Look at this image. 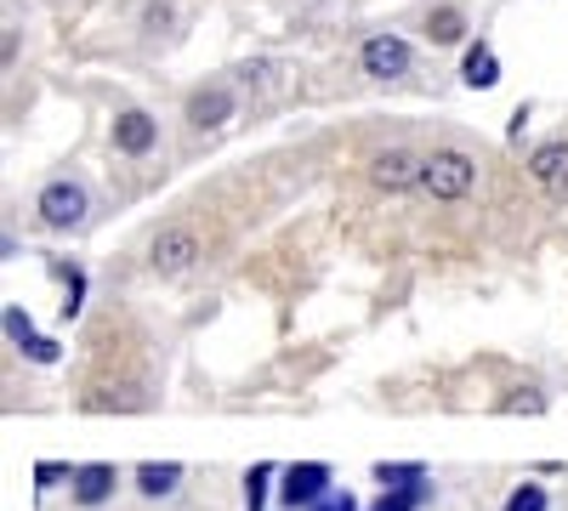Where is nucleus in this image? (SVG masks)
I'll return each mask as SVG.
<instances>
[{"label": "nucleus", "instance_id": "6ab92c4d", "mask_svg": "<svg viewBox=\"0 0 568 511\" xmlns=\"http://www.w3.org/2000/svg\"><path fill=\"white\" fill-rule=\"evenodd\" d=\"M240 85H245V91H273V85H278V63H251V69H240Z\"/></svg>", "mask_w": 568, "mask_h": 511}, {"label": "nucleus", "instance_id": "2eb2a0df", "mask_svg": "<svg viewBox=\"0 0 568 511\" xmlns=\"http://www.w3.org/2000/svg\"><path fill=\"white\" fill-rule=\"evenodd\" d=\"M460 34H466V18L455 7H438L433 18H426V40H433V45H455Z\"/></svg>", "mask_w": 568, "mask_h": 511}, {"label": "nucleus", "instance_id": "f3484780", "mask_svg": "<svg viewBox=\"0 0 568 511\" xmlns=\"http://www.w3.org/2000/svg\"><path fill=\"white\" fill-rule=\"evenodd\" d=\"M500 511H551V500H546V489L540 483H517L511 494H506V505Z\"/></svg>", "mask_w": 568, "mask_h": 511}, {"label": "nucleus", "instance_id": "5701e85b", "mask_svg": "<svg viewBox=\"0 0 568 511\" xmlns=\"http://www.w3.org/2000/svg\"><path fill=\"white\" fill-rule=\"evenodd\" d=\"M506 409H511V415H517V409H524V415H540V409H546V398H535V392H529V398H511Z\"/></svg>", "mask_w": 568, "mask_h": 511}, {"label": "nucleus", "instance_id": "aec40b11", "mask_svg": "<svg viewBox=\"0 0 568 511\" xmlns=\"http://www.w3.org/2000/svg\"><path fill=\"white\" fill-rule=\"evenodd\" d=\"M7 336L18 341V352L34 341V330H29V313H23V307H7Z\"/></svg>", "mask_w": 568, "mask_h": 511}, {"label": "nucleus", "instance_id": "4468645a", "mask_svg": "<svg viewBox=\"0 0 568 511\" xmlns=\"http://www.w3.org/2000/svg\"><path fill=\"white\" fill-rule=\"evenodd\" d=\"M426 500H433V483H415V489H382V500H375L369 511H420Z\"/></svg>", "mask_w": 568, "mask_h": 511}, {"label": "nucleus", "instance_id": "f03ea898", "mask_svg": "<svg viewBox=\"0 0 568 511\" xmlns=\"http://www.w3.org/2000/svg\"><path fill=\"white\" fill-rule=\"evenodd\" d=\"M329 489H336V483H329V467H324V460H296V467L278 472V500L291 505V511H313Z\"/></svg>", "mask_w": 568, "mask_h": 511}, {"label": "nucleus", "instance_id": "9d476101", "mask_svg": "<svg viewBox=\"0 0 568 511\" xmlns=\"http://www.w3.org/2000/svg\"><path fill=\"white\" fill-rule=\"evenodd\" d=\"M114 483H120V472L109 467V460H91V467L74 472L69 494H74L80 505H103V500H114Z\"/></svg>", "mask_w": 568, "mask_h": 511}, {"label": "nucleus", "instance_id": "7ed1b4c3", "mask_svg": "<svg viewBox=\"0 0 568 511\" xmlns=\"http://www.w3.org/2000/svg\"><path fill=\"white\" fill-rule=\"evenodd\" d=\"M200 256H205V245H200L194 227H165V234L149 245V267H154L160 278H182Z\"/></svg>", "mask_w": 568, "mask_h": 511}, {"label": "nucleus", "instance_id": "39448f33", "mask_svg": "<svg viewBox=\"0 0 568 511\" xmlns=\"http://www.w3.org/2000/svg\"><path fill=\"white\" fill-rule=\"evenodd\" d=\"M358 69L369 80H398V74H409V45L398 34H369L358 45Z\"/></svg>", "mask_w": 568, "mask_h": 511}, {"label": "nucleus", "instance_id": "a211bd4d", "mask_svg": "<svg viewBox=\"0 0 568 511\" xmlns=\"http://www.w3.org/2000/svg\"><path fill=\"white\" fill-rule=\"evenodd\" d=\"M80 467H63V460H40L34 467V489H58V483H74Z\"/></svg>", "mask_w": 568, "mask_h": 511}, {"label": "nucleus", "instance_id": "4be33fe9", "mask_svg": "<svg viewBox=\"0 0 568 511\" xmlns=\"http://www.w3.org/2000/svg\"><path fill=\"white\" fill-rule=\"evenodd\" d=\"M171 18H176V12L165 7V0H154V7L142 12V23H149V29H171Z\"/></svg>", "mask_w": 568, "mask_h": 511}, {"label": "nucleus", "instance_id": "ddd939ff", "mask_svg": "<svg viewBox=\"0 0 568 511\" xmlns=\"http://www.w3.org/2000/svg\"><path fill=\"white\" fill-rule=\"evenodd\" d=\"M375 483L382 489H415V483H426V467H415V460H382Z\"/></svg>", "mask_w": 568, "mask_h": 511}, {"label": "nucleus", "instance_id": "1a4fd4ad", "mask_svg": "<svg viewBox=\"0 0 568 511\" xmlns=\"http://www.w3.org/2000/svg\"><path fill=\"white\" fill-rule=\"evenodd\" d=\"M529 176L540 182L551 200H562V194H568V143H540V149L529 154Z\"/></svg>", "mask_w": 568, "mask_h": 511}, {"label": "nucleus", "instance_id": "dca6fc26", "mask_svg": "<svg viewBox=\"0 0 568 511\" xmlns=\"http://www.w3.org/2000/svg\"><path fill=\"white\" fill-rule=\"evenodd\" d=\"M273 478H278V467H251L245 472V511H267V489H273Z\"/></svg>", "mask_w": 568, "mask_h": 511}, {"label": "nucleus", "instance_id": "f8f14e48", "mask_svg": "<svg viewBox=\"0 0 568 511\" xmlns=\"http://www.w3.org/2000/svg\"><path fill=\"white\" fill-rule=\"evenodd\" d=\"M176 483H182V467H176V460H165V467H154V460H149V467H136V489L149 494V500L171 494Z\"/></svg>", "mask_w": 568, "mask_h": 511}, {"label": "nucleus", "instance_id": "423d86ee", "mask_svg": "<svg viewBox=\"0 0 568 511\" xmlns=\"http://www.w3.org/2000/svg\"><path fill=\"white\" fill-rule=\"evenodd\" d=\"M369 182L382 194H409V188H420V160L409 149H387L369 160Z\"/></svg>", "mask_w": 568, "mask_h": 511}, {"label": "nucleus", "instance_id": "0eeeda50", "mask_svg": "<svg viewBox=\"0 0 568 511\" xmlns=\"http://www.w3.org/2000/svg\"><path fill=\"white\" fill-rule=\"evenodd\" d=\"M233 109H240L233 85H200L194 98H187V125L194 131H222L233 120Z\"/></svg>", "mask_w": 568, "mask_h": 511}, {"label": "nucleus", "instance_id": "6e6552de", "mask_svg": "<svg viewBox=\"0 0 568 511\" xmlns=\"http://www.w3.org/2000/svg\"><path fill=\"white\" fill-rule=\"evenodd\" d=\"M160 143V120L154 114H142V109H125V114H114V149L120 154H131V160H142Z\"/></svg>", "mask_w": 568, "mask_h": 511}, {"label": "nucleus", "instance_id": "20e7f679", "mask_svg": "<svg viewBox=\"0 0 568 511\" xmlns=\"http://www.w3.org/2000/svg\"><path fill=\"white\" fill-rule=\"evenodd\" d=\"M34 211H40L45 227H58V234H63V227H80V222H85L91 200H85L80 182H45L40 200H34Z\"/></svg>", "mask_w": 568, "mask_h": 511}, {"label": "nucleus", "instance_id": "412c9836", "mask_svg": "<svg viewBox=\"0 0 568 511\" xmlns=\"http://www.w3.org/2000/svg\"><path fill=\"white\" fill-rule=\"evenodd\" d=\"M313 511H364V505H358V494H347V489H329Z\"/></svg>", "mask_w": 568, "mask_h": 511}, {"label": "nucleus", "instance_id": "f257e3e1", "mask_svg": "<svg viewBox=\"0 0 568 511\" xmlns=\"http://www.w3.org/2000/svg\"><path fill=\"white\" fill-rule=\"evenodd\" d=\"M471 182H478V160L460 154V149H433V154L420 160V188L433 194V200H444V205L466 200Z\"/></svg>", "mask_w": 568, "mask_h": 511}, {"label": "nucleus", "instance_id": "9b49d317", "mask_svg": "<svg viewBox=\"0 0 568 511\" xmlns=\"http://www.w3.org/2000/svg\"><path fill=\"white\" fill-rule=\"evenodd\" d=\"M460 80L471 85V91H489V85H500V58H495V45H471L466 52V63H460Z\"/></svg>", "mask_w": 568, "mask_h": 511}]
</instances>
